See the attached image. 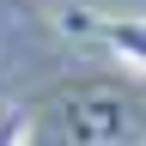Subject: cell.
Instances as JSON below:
<instances>
[{
	"mask_svg": "<svg viewBox=\"0 0 146 146\" xmlns=\"http://www.w3.org/2000/svg\"><path fill=\"white\" fill-rule=\"evenodd\" d=\"M0 146H31V116L25 110H6L0 116Z\"/></svg>",
	"mask_w": 146,
	"mask_h": 146,
	"instance_id": "obj_2",
	"label": "cell"
},
{
	"mask_svg": "<svg viewBox=\"0 0 146 146\" xmlns=\"http://www.w3.org/2000/svg\"><path fill=\"white\" fill-rule=\"evenodd\" d=\"M98 36H104V49H116L128 67L146 73V18H104Z\"/></svg>",
	"mask_w": 146,
	"mask_h": 146,
	"instance_id": "obj_1",
	"label": "cell"
}]
</instances>
